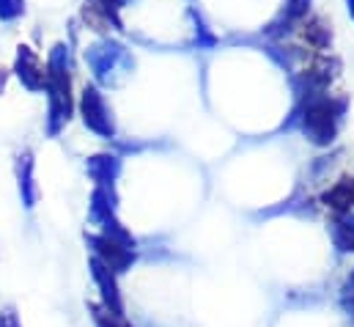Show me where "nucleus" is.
Returning <instances> with one entry per match:
<instances>
[{"label": "nucleus", "mask_w": 354, "mask_h": 327, "mask_svg": "<svg viewBox=\"0 0 354 327\" xmlns=\"http://www.w3.org/2000/svg\"><path fill=\"white\" fill-rule=\"evenodd\" d=\"M91 245L96 250L93 258H99L107 269L113 272H124L132 261H135V250L132 242H121V240H113V237H91Z\"/></svg>", "instance_id": "obj_1"}, {"label": "nucleus", "mask_w": 354, "mask_h": 327, "mask_svg": "<svg viewBox=\"0 0 354 327\" xmlns=\"http://www.w3.org/2000/svg\"><path fill=\"white\" fill-rule=\"evenodd\" d=\"M91 267H93V281L102 289V308L110 311V314L124 317V303H121V294H118V286H115V272L107 269L99 258H93Z\"/></svg>", "instance_id": "obj_2"}, {"label": "nucleus", "mask_w": 354, "mask_h": 327, "mask_svg": "<svg viewBox=\"0 0 354 327\" xmlns=\"http://www.w3.org/2000/svg\"><path fill=\"white\" fill-rule=\"evenodd\" d=\"M83 110H86V121H88V127H93L96 132H104V135L113 132V127H110V121H107V113H104V102L99 99V94H96L93 88H86Z\"/></svg>", "instance_id": "obj_3"}, {"label": "nucleus", "mask_w": 354, "mask_h": 327, "mask_svg": "<svg viewBox=\"0 0 354 327\" xmlns=\"http://www.w3.org/2000/svg\"><path fill=\"white\" fill-rule=\"evenodd\" d=\"M324 201H327V206H333L338 215L352 212L354 209V179H344V182H338V184L324 195Z\"/></svg>", "instance_id": "obj_4"}, {"label": "nucleus", "mask_w": 354, "mask_h": 327, "mask_svg": "<svg viewBox=\"0 0 354 327\" xmlns=\"http://www.w3.org/2000/svg\"><path fill=\"white\" fill-rule=\"evenodd\" d=\"M333 240L341 250H354V215L344 212L333 223Z\"/></svg>", "instance_id": "obj_5"}, {"label": "nucleus", "mask_w": 354, "mask_h": 327, "mask_svg": "<svg viewBox=\"0 0 354 327\" xmlns=\"http://www.w3.org/2000/svg\"><path fill=\"white\" fill-rule=\"evenodd\" d=\"M93 322H96V327H132L124 317L110 314V311H104L99 306H93Z\"/></svg>", "instance_id": "obj_6"}, {"label": "nucleus", "mask_w": 354, "mask_h": 327, "mask_svg": "<svg viewBox=\"0 0 354 327\" xmlns=\"http://www.w3.org/2000/svg\"><path fill=\"white\" fill-rule=\"evenodd\" d=\"M22 11V0H0V17H17Z\"/></svg>", "instance_id": "obj_7"}, {"label": "nucleus", "mask_w": 354, "mask_h": 327, "mask_svg": "<svg viewBox=\"0 0 354 327\" xmlns=\"http://www.w3.org/2000/svg\"><path fill=\"white\" fill-rule=\"evenodd\" d=\"M344 297H346L344 303H354V272L349 275V278H346V286H344Z\"/></svg>", "instance_id": "obj_8"}, {"label": "nucleus", "mask_w": 354, "mask_h": 327, "mask_svg": "<svg viewBox=\"0 0 354 327\" xmlns=\"http://www.w3.org/2000/svg\"><path fill=\"white\" fill-rule=\"evenodd\" d=\"M0 327H17V322H14V317H6V319H0Z\"/></svg>", "instance_id": "obj_9"}]
</instances>
